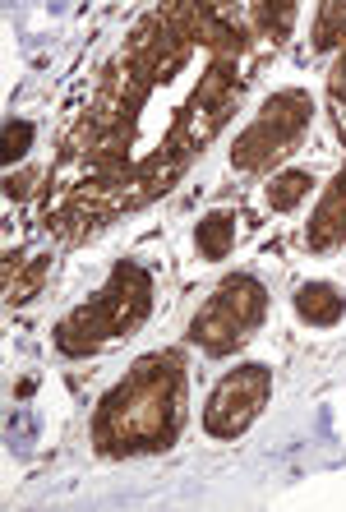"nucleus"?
I'll return each mask as SVG.
<instances>
[{
  "instance_id": "f257e3e1",
  "label": "nucleus",
  "mask_w": 346,
  "mask_h": 512,
  "mask_svg": "<svg viewBox=\"0 0 346 512\" xmlns=\"http://www.w3.org/2000/svg\"><path fill=\"white\" fill-rule=\"evenodd\" d=\"M180 425V365L176 356H148L134 374L107 393L97 411V443L107 453L167 448Z\"/></svg>"
},
{
  "instance_id": "f03ea898",
  "label": "nucleus",
  "mask_w": 346,
  "mask_h": 512,
  "mask_svg": "<svg viewBox=\"0 0 346 512\" xmlns=\"http://www.w3.org/2000/svg\"><path fill=\"white\" fill-rule=\"evenodd\" d=\"M148 296H153V282H148L144 268H139V263H120L116 273H111L107 291H102L93 305L74 310L70 319L60 323V342L74 333H84L70 351H97L102 342H111V337H120L125 328H134V323L144 319Z\"/></svg>"
},
{
  "instance_id": "7ed1b4c3",
  "label": "nucleus",
  "mask_w": 346,
  "mask_h": 512,
  "mask_svg": "<svg viewBox=\"0 0 346 512\" xmlns=\"http://www.w3.org/2000/svg\"><path fill=\"white\" fill-rule=\"evenodd\" d=\"M263 319V286L250 273H236L217 286V296L194 314L190 337L213 351V356H227L231 346H240L250 337V328Z\"/></svg>"
},
{
  "instance_id": "20e7f679",
  "label": "nucleus",
  "mask_w": 346,
  "mask_h": 512,
  "mask_svg": "<svg viewBox=\"0 0 346 512\" xmlns=\"http://www.w3.org/2000/svg\"><path fill=\"white\" fill-rule=\"evenodd\" d=\"M305 120H310V97L300 93V88L268 97V102H263V111H259V120H254L250 130L240 134L231 162H236L240 171L263 167L268 157L287 153L291 143H296V134L305 130Z\"/></svg>"
},
{
  "instance_id": "39448f33",
  "label": "nucleus",
  "mask_w": 346,
  "mask_h": 512,
  "mask_svg": "<svg viewBox=\"0 0 346 512\" xmlns=\"http://www.w3.org/2000/svg\"><path fill=\"white\" fill-rule=\"evenodd\" d=\"M268 393H273V374L263 365H245V370H231L227 379L213 388L208 406H203V429L213 439H236L250 429V420L268 406Z\"/></svg>"
},
{
  "instance_id": "423d86ee",
  "label": "nucleus",
  "mask_w": 346,
  "mask_h": 512,
  "mask_svg": "<svg viewBox=\"0 0 346 512\" xmlns=\"http://www.w3.org/2000/svg\"><path fill=\"white\" fill-rule=\"evenodd\" d=\"M305 240H310V250H333V245L346 240V167L337 171V180L328 185V194H323Z\"/></svg>"
},
{
  "instance_id": "0eeeda50",
  "label": "nucleus",
  "mask_w": 346,
  "mask_h": 512,
  "mask_svg": "<svg viewBox=\"0 0 346 512\" xmlns=\"http://www.w3.org/2000/svg\"><path fill=\"white\" fill-rule=\"evenodd\" d=\"M291 305H296V314L310 323V328H333V323L346 314V296L328 282H305Z\"/></svg>"
},
{
  "instance_id": "6e6552de",
  "label": "nucleus",
  "mask_w": 346,
  "mask_h": 512,
  "mask_svg": "<svg viewBox=\"0 0 346 512\" xmlns=\"http://www.w3.org/2000/svg\"><path fill=\"white\" fill-rule=\"evenodd\" d=\"M194 245H199L203 259H227L231 245H236V217L231 213H208L194 231Z\"/></svg>"
},
{
  "instance_id": "1a4fd4ad",
  "label": "nucleus",
  "mask_w": 346,
  "mask_h": 512,
  "mask_svg": "<svg viewBox=\"0 0 346 512\" xmlns=\"http://www.w3.org/2000/svg\"><path fill=\"white\" fill-rule=\"evenodd\" d=\"M310 190H314L310 171H282V176L268 185V208H273V213H291Z\"/></svg>"
},
{
  "instance_id": "9d476101",
  "label": "nucleus",
  "mask_w": 346,
  "mask_h": 512,
  "mask_svg": "<svg viewBox=\"0 0 346 512\" xmlns=\"http://www.w3.org/2000/svg\"><path fill=\"white\" fill-rule=\"evenodd\" d=\"M33 143V120H10L5 125V162H19Z\"/></svg>"
}]
</instances>
